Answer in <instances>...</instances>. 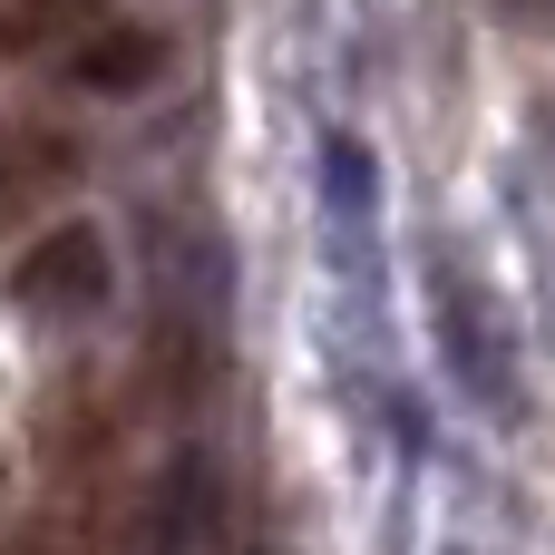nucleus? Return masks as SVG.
I'll list each match as a JSON object with an SVG mask.
<instances>
[{
  "mask_svg": "<svg viewBox=\"0 0 555 555\" xmlns=\"http://www.w3.org/2000/svg\"><path fill=\"white\" fill-rule=\"evenodd\" d=\"M59 68H68V88H88V98H137V88L166 78V39H156L146 20H98Z\"/></svg>",
  "mask_w": 555,
  "mask_h": 555,
  "instance_id": "nucleus-3",
  "label": "nucleus"
},
{
  "mask_svg": "<svg viewBox=\"0 0 555 555\" xmlns=\"http://www.w3.org/2000/svg\"><path fill=\"white\" fill-rule=\"evenodd\" d=\"M10 555H98V527H88L78 507H49V517H29V527L10 537Z\"/></svg>",
  "mask_w": 555,
  "mask_h": 555,
  "instance_id": "nucleus-7",
  "label": "nucleus"
},
{
  "mask_svg": "<svg viewBox=\"0 0 555 555\" xmlns=\"http://www.w3.org/2000/svg\"><path fill=\"white\" fill-rule=\"evenodd\" d=\"M98 20H107V0H10V10H0V49H10V59H39V49L68 59Z\"/></svg>",
  "mask_w": 555,
  "mask_h": 555,
  "instance_id": "nucleus-5",
  "label": "nucleus"
},
{
  "mask_svg": "<svg viewBox=\"0 0 555 555\" xmlns=\"http://www.w3.org/2000/svg\"><path fill=\"white\" fill-rule=\"evenodd\" d=\"M107 293H117V263H107V234H98L88 215L29 234L20 263H10V302H20L29 322H88Z\"/></svg>",
  "mask_w": 555,
  "mask_h": 555,
  "instance_id": "nucleus-2",
  "label": "nucleus"
},
{
  "mask_svg": "<svg viewBox=\"0 0 555 555\" xmlns=\"http://www.w3.org/2000/svg\"><path fill=\"white\" fill-rule=\"evenodd\" d=\"M322 205H332L341 224H371V205H380V166H371L361 137H322Z\"/></svg>",
  "mask_w": 555,
  "mask_h": 555,
  "instance_id": "nucleus-6",
  "label": "nucleus"
},
{
  "mask_svg": "<svg viewBox=\"0 0 555 555\" xmlns=\"http://www.w3.org/2000/svg\"><path fill=\"white\" fill-rule=\"evenodd\" d=\"M429 332H439L449 380H459L488 420H517V410H527V380H517V332H507L498 293H488L459 254H439V263H429Z\"/></svg>",
  "mask_w": 555,
  "mask_h": 555,
  "instance_id": "nucleus-1",
  "label": "nucleus"
},
{
  "mask_svg": "<svg viewBox=\"0 0 555 555\" xmlns=\"http://www.w3.org/2000/svg\"><path fill=\"white\" fill-rule=\"evenodd\" d=\"M215 517H224V478H215V459L205 449H185L166 478H156V555H195L205 537H215Z\"/></svg>",
  "mask_w": 555,
  "mask_h": 555,
  "instance_id": "nucleus-4",
  "label": "nucleus"
}]
</instances>
